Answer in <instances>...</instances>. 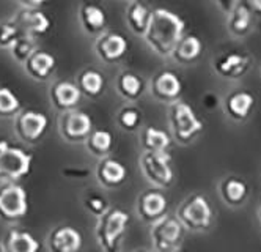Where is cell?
<instances>
[{
	"mask_svg": "<svg viewBox=\"0 0 261 252\" xmlns=\"http://www.w3.org/2000/svg\"><path fill=\"white\" fill-rule=\"evenodd\" d=\"M184 19L167 8L151 10L150 24L143 35L145 41L159 57H172L179 40L184 36Z\"/></svg>",
	"mask_w": 261,
	"mask_h": 252,
	"instance_id": "6da1fadb",
	"label": "cell"
},
{
	"mask_svg": "<svg viewBox=\"0 0 261 252\" xmlns=\"http://www.w3.org/2000/svg\"><path fill=\"white\" fill-rule=\"evenodd\" d=\"M129 225V215L121 208H109L98 218L95 235L102 252H121L124 234Z\"/></svg>",
	"mask_w": 261,
	"mask_h": 252,
	"instance_id": "7a4b0ae2",
	"label": "cell"
},
{
	"mask_svg": "<svg viewBox=\"0 0 261 252\" xmlns=\"http://www.w3.org/2000/svg\"><path fill=\"white\" fill-rule=\"evenodd\" d=\"M175 216L184 228L191 232H204L213 224L214 211L203 194H192L179 205Z\"/></svg>",
	"mask_w": 261,
	"mask_h": 252,
	"instance_id": "3957f363",
	"label": "cell"
},
{
	"mask_svg": "<svg viewBox=\"0 0 261 252\" xmlns=\"http://www.w3.org/2000/svg\"><path fill=\"white\" fill-rule=\"evenodd\" d=\"M139 167L145 180L154 188H170L175 181L172 156L169 151H142Z\"/></svg>",
	"mask_w": 261,
	"mask_h": 252,
	"instance_id": "277c9868",
	"label": "cell"
},
{
	"mask_svg": "<svg viewBox=\"0 0 261 252\" xmlns=\"http://www.w3.org/2000/svg\"><path fill=\"white\" fill-rule=\"evenodd\" d=\"M169 120L173 138L181 145L191 144L203 131V122L195 110L184 101H173L169 109Z\"/></svg>",
	"mask_w": 261,
	"mask_h": 252,
	"instance_id": "5b68a950",
	"label": "cell"
},
{
	"mask_svg": "<svg viewBox=\"0 0 261 252\" xmlns=\"http://www.w3.org/2000/svg\"><path fill=\"white\" fill-rule=\"evenodd\" d=\"M32 154L24 148L0 141V181H19L32 170Z\"/></svg>",
	"mask_w": 261,
	"mask_h": 252,
	"instance_id": "8992f818",
	"label": "cell"
},
{
	"mask_svg": "<svg viewBox=\"0 0 261 252\" xmlns=\"http://www.w3.org/2000/svg\"><path fill=\"white\" fill-rule=\"evenodd\" d=\"M186 228L175 215H165L150 227V238L154 252H175L184 241Z\"/></svg>",
	"mask_w": 261,
	"mask_h": 252,
	"instance_id": "52a82bcc",
	"label": "cell"
},
{
	"mask_svg": "<svg viewBox=\"0 0 261 252\" xmlns=\"http://www.w3.org/2000/svg\"><path fill=\"white\" fill-rule=\"evenodd\" d=\"M29 213L27 191L16 181L0 185V221L14 224Z\"/></svg>",
	"mask_w": 261,
	"mask_h": 252,
	"instance_id": "ba28073f",
	"label": "cell"
},
{
	"mask_svg": "<svg viewBox=\"0 0 261 252\" xmlns=\"http://www.w3.org/2000/svg\"><path fill=\"white\" fill-rule=\"evenodd\" d=\"M49 126L47 115L38 110H22L16 115L14 131L16 135L25 144H36L46 134Z\"/></svg>",
	"mask_w": 261,
	"mask_h": 252,
	"instance_id": "9c48e42d",
	"label": "cell"
},
{
	"mask_svg": "<svg viewBox=\"0 0 261 252\" xmlns=\"http://www.w3.org/2000/svg\"><path fill=\"white\" fill-rule=\"evenodd\" d=\"M60 134L62 138L69 142V144H77V142H85V139L93 131V122L91 117L84 112L72 109L68 112H63L60 119Z\"/></svg>",
	"mask_w": 261,
	"mask_h": 252,
	"instance_id": "30bf717a",
	"label": "cell"
},
{
	"mask_svg": "<svg viewBox=\"0 0 261 252\" xmlns=\"http://www.w3.org/2000/svg\"><path fill=\"white\" fill-rule=\"evenodd\" d=\"M167 207H169V203H167L165 196L159 189H148L142 192L136 203L137 216L142 222L150 225L167 215Z\"/></svg>",
	"mask_w": 261,
	"mask_h": 252,
	"instance_id": "8fae6325",
	"label": "cell"
},
{
	"mask_svg": "<svg viewBox=\"0 0 261 252\" xmlns=\"http://www.w3.org/2000/svg\"><path fill=\"white\" fill-rule=\"evenodd\" d=\"M82 234L72 225H57L47 235L49 252H82Z\"/></svg>",
	"mask_w": 261,
	"mask_h": 252,
	"instance_id": "7c38bea8",
	"label": "cell"
},
{
	"mask_svg": "<svg viewBox=\"0 0 261 252\" xmlns=\"http://www.w3.org/2000/svg\"><path fill=\"white\" fill-rule=\"evenodd\" d=\"M95 175L98 183L106 189H115L123 186V183L127 178V169L123 163H120L115 158L104 156L98 161Z\"/></svg>",
	"mask_w": 261,
	"mask_h": 252,
	"instance_id": "4fadbf2b",
	"label": "cell"
},
{
	"mask_svg": "<svg viewBox=\"0 0 261 252\" xmlns=\"http://www.w3.org/2000/svg\"><path fill=\"white\" fill-rule=\"evenodd\" d=\"M250 57L246 52H225L214 60V70L219 76L227 79H239L250 66Z\"/></svg>",
	"mask_w": 261,
	"mask_h": 252,
	"instance_id": "5bb4252c",
	"label": "cell"
},
{
	"mask_svg": "<svg viewBox=\"0 0 261 252\" xmlns=\"http://www.w3.org/2000/svg\"><path fill=\"white\" fill-rule=\"evenodd\" d=\"M182 91V82L179 76L173 71H162L151 81V93L156 100L162 103H173L178 101Z\"/></svg>",
	"mask_w": 261,
	"mask_h": 252,
	"instance_id": "9a60e30c",
	"label": "cell"
},
{
	"mask_svg": "<svg viewBox=\"0 0 261 252\" xmlns=\"http://www.w3.org/2000/svg\"><path fill=\"white\" fill-rule=\"evenodd\" d=\"M129 49L127 40L121 33H102L96 41L98 57L104 63H117L126 55Z\"/></svg>",
	"mask_w": 261,
	"mask_h": 252,
	"instance_id": "2e32d148",
	"label": "cell"
},
{
	"mask_svg": "<svg viewBox=\"0 0 261 252\" xmlns=\"http://www.w3.org/2000/svg\"><path fill=\"white\" fill-rule=\"evenodd\" d=\"M14 21L21 27L24 35L33 36V38H38L47 33L52 24L47 14L41 11L40 8H24L17 13Z\"/></svg>",
	"mask_w": 261,
	"mask_h": 252,
	"instance_id": "e0dca14e",
	"label": "cell"
},
{
	"mask_svg": "<svg viewBox=\"0 0 261 252\" xmlns=\"http://www.w3.org/2000/svg\"><path fill=\"white\" fill-rule=\"evenodd\" d=\"M55 68H57V60L55 57L46 51H41L40 48L36 49L24 63L25 73L32 77L33 81L44 82L50 79Z\"/></svg>",
	"mask_w": 261,
	"mask_h": 252,
	"instance_id": "ac0fdd59",
	"label": "cell"
},
{
	"mask_svg": "<svg viewBox=\"0 0 261 252\" xmlns=\"http://www.w3.org/2000/svg\"><path fill=\"white\" fill-rule=\"evenodd\" d=\"M82 98V93L77 84L69 81H59L50 87V101L55 109L62 112H68L76 109Z\"/></svg>",
	"mask_w": 261,
	"mask_h": 252,
	"instance_id": "d6986e66",
	"label": "cell"
},
{
	"mask_svg": "<svg viewBox=\"0 0 261 252\" xmlns=\"http://www.w3.org/2000/svg\"><path fill=\"white\" fill-rule=\"evenodd\" d=\"M219 192L222 200L225 202L228 207H241L249 197V185L244 178L230 175L227 178H223L219 185Z\"/></svg>",
	"mask_w": 261,
	"mask_h": 252,
	"instance_id": "ffe728a7",
	"label": "cell"
},
{
	"mask_svg": "<svg viewBox=\"0 0 261 252\" xmlns=\"http://www.w3.org/2000/svg\"><path fill=\"white\" fill-rule=\"evenodd\" d=\"M255 106V96L247 90H238L225 98V112L234 122H244L249 119Z\"/></svg>",
	"mask_w": 261,
	"mask_h": 252,
	"instance_id": "44dd1931",
	"label": "cell"
},
{
	"mask_svg": "<svg viewBox=\"0 0 261 252\" xmlns=\"http://www.w3.org/2000/svg\"><path fill=\"white\" fill-rule=\"evenodd\" d=\"M2 252H40L41 246L30 232L10 228L2 241Z\"/></svg>",
	"mask_w": 261,
	"mask_h": 252,
	"instance_id": "7402d4cb",
	"label": "cell"
},
{
	"mask_svg": "<svg viewBox=\"0 0 261 252\" xmlns=\"http://www.w3.org/2000/svg\"><path fill=\"white\" fill-rule=\"evenodd\" d=\"M79 19L84 30L88 35H96L104 32L107 26V13L102 7L93 4V2H84L79 8Z\"/></svg>",
	"mask_w": 261,
	"mask_h": 252,
	"instance_id": "603a6c76",
	"label": "cell"
},
{
	"mask_svg": "<svg viewBox=\"0 0 261 252\" xmlns=\"http://www.w3.org/2000/svg\"><path fill=\"white\" fill-rule=\"evenodd\" d=\"M151 10L140 0H133L126 7V24L129 30L137 36H143L150 24Z\"/></svg>",
	"mask_w": 261,
	"mask_h": 252,
	"instance_id": "cb8c5ba5",
	"label": "cell"
},
{
	"mask_svg": "<svg viewBox=\"0 0 261 252\" xmlns=\"http://www.w3.org/2000/svg\"><path fill=\"white\" fill-rule=\"evenodd\" d=\"M115 87H117V91L121 98H124L127 101H136L143 95L145 82L136 73L124 71L118 76Z\"/></svg>",
	"mask_w": 261,
	"mask_h": 252,
	"instance_id": "d4e9b609",
	"label": "cell"
},
{
	"mask_svg": "<svg viewBox=\"0 0 261 252\" xmlns=\"http://www.w3.org/2000/svg\"><path fill=\"white\" fill-rule=\"evenodd\" d=\"M201 51H203V43L197 35H184L179 40L172 57L182 65H189L198 59Z\"/></svg>",
	"mask_w": 261,
	"mask_h": 252,
	"instance_id": "484cf974",
	"label": "cell"
},
{
	"mask_svg": "<svg viewBox=\"0 0 261 252\" xmlns=\"http://www.w3.org/2000/svg\"><path fill=\"white\" fill-rule=\"evenodd\" d=\"M87 150L96 158L109 156V153L114 147V135L107 129H93L90 135L85 139Z\"/></svg>",
	"mask_w": 261,
	"mask_h": 252,
	"instance_id": "4316f807",
	"label": "cell"
},
{
	"mask_svg": "<svg viewBox=\"0 0 261 252\" xmlns=\"http://www.w3.org/2000/svg\"><path fill=\"white\" fill-rule=\"evenodd\" d=\"M170 144V135L159 128L148 126L140 132V145L143 151H167Z\"/></svg>",
	"mask_w": 261,
	"mask_h": 252,
	"instance_id": "83f0119b",
	"label": "cell"
},
{
	"mask_svg": "<svg viewBox=\"0 0 261 252\" xmlns=\"http://www.w3.org/2000/svg\"><path fill=\"white\" fill-rule=\"evenodd\" d=\"M104 85H106V81H104L102 73H99L98 70H93V68L82 71L77 79V87H79L81 93L90 96V98H96V96H99L104 90Z\"/></svg>",
	"mask_w": 261,
	"mask_h": 252,
	"instance_id": "f1b7e54d",
	"label": "cell"
},
{
	"mask_svg": "<svg viewBox=\"0 0 261 252\" xmlns=\"http://www.w3.org/2000/svg\"><path fill=\"white\" fill-rule=\"evenodd\" d=\"M227 26H228V29H230V32L233 35L244 36L249 32L250 26H252V13H250V10L246 5H242V4L234 5L230 10Z\"/></svg>",
	"mask_w": 261,
	"mask_h": 252,
	"instance_id": "f546056e",
	"label": "cell"
},
{
	"mask_svg": "<svg viewBox=\"0 0 261 252\" xmlns=\"http://www.w3.org/2000/svg\"><path fill=\"white\" fill-rule=\"evenodd\" d=\"M38 49V44H36V38L33 36H29V35H22L19 36L17 40L14 41V44L10 48L11 51V55H13V59L16 62H19V63H25V60L29 59V57Z\"/></svg>",
	"mask_w": 261,
	"mask_h": 252,
	"instance_id": "4dcf8cb0",
	"label": "cell"
},
{
	"mask_svg": "<svg viewBox=\"0 0 261 252\" xmlns=\"http://www.w3.org/2000/svg\"><path fill=\"white\" fill-rule=\"evenodd\" d=\"M21 112V101L8 87H0V119L16 117Z\"/></svg>",
	"mask_w": 261,
	"mask_h": 252,
	"instance_id": "1f68e13d",
	"label": "cell"
},
{
	"mask_svg": "<svg viewBox=\"0 0 261 252\" xmlns=\"http://www.w3.org/2000/svg\"><path fill=\"white\" fill-rule=\"evenodd\" d=\"M118 125L124 131H136L142 123V112L136 106H124L118 112Z\"/></svg>",
	"mask_w": 261,
	"mask_h": 252,
	"instance_id": "d6a6232c",
	"label": "cell"
},
{
	"mask_svg": "<svg viewBox=\"0 0 261 252\" xmlns=\"http://www.w3.org/2000/svg\"><path fill=\"white\" fill-rule=\"evenodd\" d=\"M21 27L16 21H4L0 22V49H10L19 36H22Z\"/></svg>",
	"mask_w": 261,
	"mask_h": 252,
	"instance_id": "836d02e7",
	"label": "cell"
},
{
	"mask_svg": "<svg viewBox=\"0 0 261 252\" xmlns=\"http://www.w3.org/2000/svg\"><path fill=\"white\" fill-rule=\"evenodd\" d=\"M84 207H85V210L90 213V215L95 216L96 219L99 216H102L104 213L110 208L106 197L101 196V194H98V192H88L87 196L84 197Z\"/></svg>",
	"mask_w": 261,
	"mask_h": 252,
	"instance_id": "e575fe53",
	"label": "cell"
},
{
	"mask_svg": "<svg viewBox=\"0 0 261 252\" xmlns=\"http://www.w3.org/2000/svg\"><path fill=\"white\" fill-rule=\"evenodd\" d=\"M242 5H246L252 14H261V0H241Z\"/></svg>",
	"mask_w": 261,
	"mask_h": 252,
	"instance_id": "d590c367",
	"label": "cell"
},
{
	"mask_svg": "<svg viewBox=\"0 0 261 252\" xmlns=\"http://www.w3.org/2000/svg\"><path fill=\"white\" fill-rule=\"evenodd\" d=\"M16 2H19L25 8H40V7L46 5L49 0H16Z\"/></svg>",
	"mask_w": 261,
	"mask_h": 252,
	"instance_id": "8d00e7d4",
	"label": "cell"
},
{
	"mask_svg": "<svg viewBox=\"0 0 261 252\" xmlns=\"http://www.w3.org/2000/svg\"><path fill=\"white\" fill-rule=\"evenodd\" d=\"M216 2L222 10H225V11H230L234 7V0H216Z\"/></svg>",
	"mask_w": 261,
	"mask_h": 252,
	"instance_id": "74e56055",
	"label": "cell"
},
{
	"mask_svg": "<svg viewBox=\"0 0 261 252\" xmlns=\"http://www.w3.org/2000/svg\"><path fill=\"white\" fill-rule=\"evenodd\" d=\"M133 252H151V250H148V249H136Z\"/></svg>",
	"mask_w": 261,
	"mask_h": 252,
	"instance_id": "f35d334b",
	"label": "cell"
},
{
	"mask_svg": "<svg viewBox=\"0 0 261 252\" xmlns=\"http://www.w3.org/2000/svg\"><path fill=\"white\" fill-rule=\"evenodd\" d=\"M258 218H259V221H261V208H259V211H258Z\"/></svg>",
	"mask_w": 261,
	"mask_h": 252,
	"instance_id": "ab89813d",
	"label": "cell"
},
{
	"mask_svg": "<svg viewBox=\"0 0 261 252\" xmlns=\"http://www.w3.org/2000/svg\"><path fill=\"white\" fill-rule=\"evenodd\" d=\"M175 252H184V250H179V249H178V250H175Z\"/></svg>",
	"mask_w": 261,
	"mask_h": 252,
	"instance_id": "60d3db41",
	"label": "cell"
},
{
	"mask_svg": "<svg viewBox=\"0 0 261 252\" xmlns=\"http://www.w3.org/2000/svg\"><path fill=\"white\" fill-rule=\"evenodd\" d=\"M0 252H2V247H0Z\"/></svg>",
	"mask_w": 261,
	"mask_h": 252,
	"instance_id": "b9f144b4",
	"label": "cell"
}]
</instances>
